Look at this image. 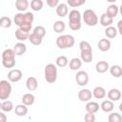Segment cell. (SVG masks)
Returning <instances> with one entry per match:
<instances>
[{"label":"cell","mask_w":122,"mask_h":122,"mask_svg":"<svg viewBox=\"0 0 122 122\" xmlns=\"http://www.w3.org/2000/svg\"><path fill=\"white\" fill-rule=\"evenodd\" d=\"M69 27L72 30L81 29V13L77 10H71L69 12Z\"/></svg>","instance_id":"cell-1"},{"label":"cell","mask_w":122,"mask_h":122,"mask_svg":"<svg viewBox=\"0 0 122 122\" xmlns=\"http://www.w3.org/2000/svg\"><path fill=\"white\" fill-rule=\"evenodd\" d=\"M2 65L7 69L15 66V53L12 49H6L2 52Z\"/></svg>","instance_id":"cell-2"},{"label":"cell","mask_w":122,"mask_h":122,"mask_svg":"<svg viewBox=\"0 0 122 122\" xmlns=\"http://www.w3.org/2000/svg\"><path fill=\"white\" fill-rule=\"evenodd\" d=\"M56 46L61 49V50H64V49H70V48H72L74 43H75V40H74V37L71 34H64V35H60L56 38Z\"/></svg>","instance_id":"cell-3"},{"label":"cell","mask_w":122,"mask_h":122,"mask_svg":"<svg viewBox=\"0 0 122 122\" xmlns=\"http://www.w3.org/2000/svg\"><path fill=\"white\" fill-rule=\"evenodd\" d=\"M44 77L46 79V81L50 84H52L56 81L57 79V68L56 65L54 64H48L45 67L44 70Z\"/></svg>","instance_id":"cell-4"},{"label":"cell","mask_w":122,"mask_h":122,"mask_svg":"<svg viewBox=\"0 0 122 122\" xmlns=\"http://www.w3.org/2000/svg\"><path fill=\"white\" fill-rule=\"evenodd\" d=\"M82 18L84 20V23L90 27L96 26L98 23V17L96 15V13L94 12V10H90V9H88L84 11Z\"/></svg>","instance_id":"cell-5"},{"label":"cell","mask_w":122,"mask_h":122,"mask_svg":"<svg viewBox=\"0 0 122 122\" xmlns=\"http://www.w3.org/2000/svg\"><path fill=\"white\" fill-rule=\"evenodd\" d=\"M11 93V85L8 80L0 81V100H6Z\"/></svg>","instance_id":"cell-6"},{"label":"cell","mask_w":122,"mask_h":122,"mask_svg":"<svg viewBox=\"0 0 122 122\" xmlns=\"http://www.w3.org/2000/svg\"><path fill=\"white\" fill-rule=\"evenodd\" d=\"M75 81L79 86L85 87L89 82V74L85 71H79L75 74Z\"/></svg>","instance_id":"cell-7"},{"label":"cell","mask_w":122,"mask_h":122,"mask_svg":"<svg viewBox=\"0 0 122 122\" xmlns=\"http://www.w3.org/2000/svg\"><path fill=\"white\" fill-rule=\"evenodd\" d=\"M23 76V73L20 70H10L8 73V79L10 82H12V83H15V82H18L21 80Z\"/></svg>","instance_id":"cell-8"},{"label":"cell","mask_w":122,"mask_h":122,"mask_svg":"<svg viewBox=\"0 0 122 122\" xmlns=\"http://www.w3.org/2000/svg\"><path fill=\"white\" fill-rule=\"evenodd\" d=\"M92 93L89 89H82L78 92V99L82 102H88L92 99Z\"/></svg>","instance_id":"cell-9"},{"label":"cell","mask_w":122,"mask_h":122,"mask_svg":"<svg viewBox=\"0 0 122 122\" xmlns=\"http://www.w3.org/2000/svg\"><path fill=\"white\" fill-rule=\"evenodd\" d=\"M26 87L27 89L30 91V92H34L37 90L38 88V82H37V79L33 76H30L29 77L27 80H26Z\"/></svg>","instance_id":"cell-10"},{"label":"cell","mask_w":122,"mask_h":122,"mask_svg":"<svg viewBox=\"0 0 122 122\" xmlns=\"http://www.w3.org/2000/svg\"><path fill=\"white\" fill-rule=\"evenodd\" d=\"M106 94L108 95L109 100H111L112 102L118 101L121 98V92L118 89H111L108 92V93H106Z\"/></svg>","instance_id":"cell-11"},{"label":"cell","mask_w":122,"mask_h":122,"mask_svg":"<svg viewBox=\"0 0 122 122\" xmlns=\"http://www.w3.org/2000/svg\"><path fill=\"white\" fill-rule=\"evenodd\" d=\"M97 48L101 51H108L111 49V41L108 38H102L98 41Z\"/></svg>","instance_id":"cell-12"},{"label":"cell","mask_w":122,"mask_h":122,"mask_svg":"<svg viewBox=\"0 0 122 122\" xmlns=\"http://www.w3.org/2000/svg\"><path fill=\"white\" fill-rule=\"evenodd\" d=\"M69 9H68V5L65 3H61L58 4L56 6V14L59 17H65L68 14Z\"/></svg>","instance_id":"cell-13"},{"label":"cell","mask_w":122,"mask_h":122,"mask_svg":"<svg viewBox=\"0 0 122 122\" xmlns=\"http://www.w3.org/2000/svg\"><path fill=\"white\" fill-rule=\"evenodd\" d=\"M12 50H13L15 55L20 56V55H23V54L26 52V51H27V46H26L23 42H18V43H16V44L14 45V47H13Z\"/></svg>","instance_id":"cell-14"},{"label":"cell","mask_w":122,"mask_h":122,"mask_svg":"<svg viewBox=\"0 0 122 122\" xmlns=\"http://www.w3.org/2000/svg\"><path fill=\"white\" fill-rule=\"evenodd\" d=\"M106 90L103 87H95L92 91V96L95 97L96 99H103L106 96Z\"/></svg>","instance_id":"cell-15"},{"label":"cell","mask_w":122,"mask_h":122,"mask_svg":"<svg viewBox=\"0 0 122 122\" xmlns=\"http://www.w3.org/2000/svg\"><path fill=\"white\" fill-rule=\"evenodd\" d=\"M99 108H100L104 112H112V110H113V108H114V104H113V102L111 101V100H104V101L101 103V105H100Z\"/></svg>","instance_id":"cell-16"},{"label":"cell","mask_w":122,"mask_h":122,"mask_svg":"<svg viewBox=\"0 0 122 122\" xmlns=\"http://www.w3.org/2000/svg\"><path fill=\"white\" fill-rule=\"evenodd\" d=\"M85 109H86L87 112L95 113L99 111V104L97 102H94V101H88V103L86 104Z\"/></svg>","instance_id":"cell-17"},{"label":"cell","mask_w":122,"mask_h":122,"mask_svg":"<svg viewBox=\"0 0 122 122\" xmlns=\"http://www.w3.org/2000/svg\"><path fill=\"white\" fill-rule=\"evenodd\" d=\"M109 63L106 61H98L95 64V70L98 73H104L109 70Z\"/></svg>","instance_id":"cell-18"},{"label":"cell","mask_w":122,"mask_h":122,"mask_svg":"<svg viewBox=\"0 0 122 122\" xmlns=\"http://www.w3.org/2000/svg\"><path fill=\"white\" fill-rule=\"evenodd\" d=\"M22 103L26 106H31L35 101V96L32 93H25L22 96Z\"/></svg>","instance_id":"cell-19"},{"label":"cell","mask_w":122,"mask_h":122,"mask_svg":"<svg viewBox=\"0 0 122 122\" xmlns=\"http://www.w3.org/2000/svg\"><path fill=\"white\" fill-rule=\"evenodd\" d=\"M112 22H113V18H112L111 16H109L106 12L103 13V14L100 16V24H101V26H103V27L112 26Z\"/></svg>","instance_id":"cell-20"},{"label":"cell","mask_w":122,"mask_h":122,"mask_svg":"<svg viewBox=\"0 0 122 122\" xmlns=\"http://www.w3.org/2000/svg\"><path fill=\"white\" fill-rule=\"evenodd\" d=\"M15 8L20 12L27 10V9L29 8V1L28 0H16L15 1Z\"/></svg>","instance_id":"cell-21"},{"label":"cell","mask_w":122,"mask_h":122,"mask_svg":"<svg viewBox=\"0 0 122 122\" xmlns=\"http://www.w3.org/2000/svg\"><path fill=\"white\" fill-rule=\"evenodd\" d=\"M118 12H119V8H118V6H116V5H114V4L110 5V6L107 8V11H106V13H107L109 16H111L112 18L116 17L117 14H118Z\"/></svg>","instance_id":"cell-22"},{"label":"cell","mask_w":122,"mask_h":122,"mask_svg":"<svg viewBox=\"0 0 122 122\" xmlns=\"http://www.w3.org/2000/svg\"><path fill=\"white\" fill-rule=\"evenodd\" d=\"M29 34H30V32L25 31V30H23L21 29H18L15 31V38L18 41L23 42V41H25V40H27L29 38Z\"/></svg>","instance_id":"cell-23"},{"label":"cell","mask_w":122,"mask_h":122,"mask_svg":"<svg viewBox=\"0 0 122 122\" xmlns=\"http://www.w3.org/2000/svg\"><path fill=\"white\" fill-rule=\"evenodd\" d=\"M69 66H70V69L71 71H76V70H78V69L81 68V66H82V60L80 58H77V57L71 58V60L69 63Z\"/></svg>","instance_id":"cell-24"},{"label":"cell","mask_w":122,"mask_h":122,"mask_svg":"<svg viewBox=\"0 0 122 122\" xmlns=\"http://www.w3.org/2000/svg\"><path fill=\"white\" fill-rule=\"evenodd\" d=\"M92 51H81L80 53V59L85 63H90L92 61Z\"/></svg>","instance_id":"cell-25"},{"label":"cell","mask_w":122,"mask_h":122,"mask_svg":"<svg viewBox=\"0 0 122 122\" xmlns=\"http://www.w3.org/2000/svg\"><path fill=\"white\" fill-rule=\"evenodd\" d=\"M14 112H15V114H17L18 116H25L28 113V106L24 105L23 103L19 104L15 107Z\"/></svg>","instance_id":"cell-26"},{"label":"cell","mask_w":122,"mask_h":122,"mask_svg":"<svg viewBox=\"0 0 122 122\" xmlns=\"http://www.w3.org/2000/svg\"><path fill=\"white\" fill-rule=\"evenodd\" d=\"M29 41L32 44V45H34V46H38V45H40L41 43H42V41H43V38L41 37V36H39V35H37V34H35V33H33V32H31V33H30L29 34Z\"/></svg>","instance_id":"cell-27"},{"label":"cell","mask_w":122,"mask_h":122,"mask_svg":"<svg viewBox=\"0 0 122 122\" xmlns=\"http://www.w3.org/2000/svg\"><path fill=\"white\" fill-rule=\"evenodd\" d=\"M109 70L111 74L115 78H119L122 75V69L119 65H112L111 68H109Z\"/></svg>","instance_id":"cell-28"},{"label":"cell","mask_w":122,"mask_h":122,"mask_svg":"<svg viewBox=\"0 0 122 122\" xmlns=\"http://www.w3.org/2000/svg\"><path fill=\"white\" fill-rule=\"evenodd\" d=\"M14 106H13V103L10 101V100H3V102L1 103V110L5 112H10L13 110Z\"/></svg>","instance_id":"cell-29"},{"label":"cell","mask_w":122,"mask_h":122,"mask_svg":"<svg viewBox=\"0 0 122 122\" xmlns=\"http://www.w3.org/2000/svg\"><path fill=\"white\" fill-rule=\"evenodd\" d=\"M66 29V24L61 21V20H57L55 21V23L53 24V30L56 32V33H61L65 30Z\"/></svg>","instance_id":"cell-30"},{"label":"cell","mask_w":122,"mask_h":122,"mask_svg":"<svg viewBox=\"0 0 122 122\" xmlns=\"http://www.w3.org/2000/svg\"><path fill=\"white\" fill-rule=\"evenodd\" d=\"M105 35L107 36V38H114L116 35H117V30L116 28L112 27V26H109V27H106V30H105Z\"/></svg>","instance_id":"cell-31"},{"label":"cell","mask_w":122,"mask_h":122,"mask_svg":"<svg viewBox=\"0 0 122 122\" xmlns=\"http://www.w3.org/2000/svg\"><path fill=\"white\" fill-rule=\"evenodd\" d=\"M68 63H69V60H68V58H67L65 55H59V56L56 58V60H55L56 66H58V67H60V68L66 67V66L68 65Z\"/></svg>","instance_id":"cell-32"},{"label":"cell","mask_w":122,"mask_h":122,"mask_svg":"<svg viewBox=\"0 0 122 122\" xmlns=\"http://www.w3.org/2000/svg\"><path fill=\"white\" fill-rule=\"evenodd\" d=\"M30 8L34 11H39L43 8V1L42 0H31L30 1Z\"/></svg>","instance_id":"cell-33"},{"label":"cell","mask_w":122,"mask_h":122,"mask_svg":"<svg viewBox=\"0 0 122 122\" xmlns=\"http://www.w3.org/2000/svg\"><path fill=\"white\" fill-rule=\"evenodd\" d=\"M13 21H14L16 26H18V27L22 26L25 23V14L22 13V12H19V13L15 14L14 18H13Z\"/></svg>","instance_id":"cell-34"},{"label":"cell","mask_w":122,"mask_h":122,"mask_svg":"<svg viewBox=\"0 0 122 122\" xmlns=\"http://www.w3.org/2000/svg\"><path fill=\"white\" fill-rule=\"evenodd\" d=\"M11 26V19L8 16H2L0 17V27L7 29Z\"/></svg>","instance_id":"cell-35"},{"label":"cell","mask_w":122,"mask_h":122,"mask_svg":"<svg viewBox=\"0 0 122 122\" xmlns=\"http://www.w3.org/2000/svg\"><path fill=\"white\" fill-rule=\"evenodd\" d=\"M109 122H120L122 120V116L118 112H112L108 116Z\"/></svg>","instance_id":"cell-36"},{"label":"cell","mask_w":122,"mask_h":122,"mask_svg":"<svg viewBox=\"0 0 122 122\" xmlns=\"http://www.w3.org/2000/svg\"><path fill=\"white\" fill-rule=\"evenodd\" d=\"M67 3L71 8H77L86 3V0H67Z\"/></svg>","instance_id":"cell-37"},{"label":"cell","mask_w":122,"mask_h":122,"mask_svg":"<svg viewBox=\"0 0 122 122\" xmlns=\"http://www.w3.org/2000/svg\"><path fill=\"white\" fill-rule=\"evenodd\" d=\"M32 32L37 34V35H39V36H41L42 38H44V36L46 35V30H45V28L43 26H36L33 29Z\"/></svg>","instance_id":"cell-38"},{"label":"cell","mask_w":122,"mask_h":122,"mask_svg":"<svg viewBox=\"0 0 122 122\" xmlns=\"http://www.w3.org/2000/svg\"><path fill=\"white\" fill-rule=\"evenodd\" d=\"M79 49L81 51H92L91 44L88 41H81L79 43Z\"/></svg>","instance_id":"cell-39"},{"label":"cell","mask_w":122,"mask_h":122,"mask_svg":"<svg viewBox=\"0 0 122 122\" xmlns=\"http://www.w3.org/2000/svg\"><path fill=\"white\" fill-rule=\"evenodd\" d=\"M84 119L86 122H94L95 121V115L92 112H87L84 116Z\"/></svg>","instance_id":"cell-40"},{"label":"cell","mask_w":122,"mask_h":122,"mask_svg":"<svg viewBox=\"0 0 122 122\" xmlns=\"http://www.w3.org/2000/svg\"><path fill=\"white\" fill-rule=\"evenodd\" d=\"M47 5L50 8H56V6L59 4V0H46Z\"/></svg>","instance_id":"cell-41"},{"label":"cell","mask_w":122,"mask_h":122,"mask_svg":"<svg viewBox=\"0 0 122 122\" xmlns=\"http://www.w3.org/2000/svg\"><path fill=\"white\" fill-rule=\"evenodd\" d=\"M31 27H32V24H24V25L20 26L19 29H21V30H25V31L30 32V30H31Z\"/></svg>","instance_id":"cell-42"},{"label":"cell","mask_w":122,"mask_h":122,"mask_svg":"<svg viewBox=\"0 0 122 122\" xmlns=\"http://www.w3.org/2000/svg\"><path fill=\"white\" fill-rule=\"evenodd\" d=\"M7 121V116L4 112H0V122H6Z\"/></svg>","instance_id":"cell-43"},{"label":"cell","mask_w":122,"mask_h":122,"mask_svg":"<svg viewBox=\"0 0 122 122\" xmlns=\"http://www.w3.org/2000/svg\"><path fill=\"white\" fill-rule=\"evenodd\" d=\"M121 23H122V21H121V20H119V21H118V23H117V24H118V31H119L120 33H122V29H121Z\"/></svg>","instance_id":"cell-44"},{"label":"cell","mask_w":122,"mask_h":122,"mask_svg":"<svg viewBox=\"0 0 122 122\" xmlns=\"http://www.w3.org/2000/svg\"><path fill=\"white\" fill-rule=\"evenodd\" d=\"M107 2H109V3H115L116 2V0H106Z\"/></svg>","instance_id":"cell-45"},{"label":"cell","mask_w":122,"mask_h":122,"mask_svg":"<svg viewBox=\"0 0 122 122\" xmlns=\"http://www.w3.org/2000/svg\"><path fill=\"white\" fill-rule=\"evenodd\" d=\"M0 110H1V103H0Z\"/></svg>","instance_id":"cell-46"}]
</instances>
